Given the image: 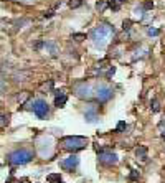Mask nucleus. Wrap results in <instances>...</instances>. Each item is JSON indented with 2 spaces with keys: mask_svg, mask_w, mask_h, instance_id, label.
Returning a JSON list of instances; mask_svg holds the SVG:
<instances>
[{
  "mask_svg": "<svg viewBox=\"0 0 165 183\" xmlns=\"http://www.w3.org/2000/svg\"><path fill=\"white\" fill-rule=\"evenodd\" d=\"M78 165H79V157L74 153L66 157L64 160H61V168H64V170H74Z\"/></svg>",
  "mask_w": 165,
  "mask_h": 183,
  "instance_id": "6e6552de",
  "label": "nucleus"
},
{
  "mask_svg": "<svg viewBox=\"0 0 165 183\" xmlns=\"http://www.w3.org/2000/svg\"><path fill=\"white\" fill-rule=\"evenodd\" d=\"M150 107H152V112H159L160 111V104L157 99H152V102H150Z\"/></svg>",
  "mask_w": 165,
  "mask_h": 183,
  "instance_id": "2eb2a0df",
  "label": "nucleus"
},
{
  "mask_svg": "<svg viewBox=\"0 0 165 183\" xmlns=\"http://www.w3.org/2000/svg\"><path fill=\"white\" fill-rule=\"evenodd\" d=\"M135 155H137V158H142V160H144V158L147 157V147H145V145H140V147L135 150Z\"/></svg>",
  "mask_w": 165,
  "mask_h": 183,
  "instance_id": "ddd939ff",
  "label": "nucleus"
},
{
  "mask_svg": "<svg viewBox=\"0 0 165 183\" xmlns=\"http://www.w3.org/2000/svg\"><path fill=\"white\" fill-rule=\"evenodd\" d=\"M94 91H96L94 86L91 82H86V81L78 82L76 86H74V94H76L79 99H89V97H93Z\"/></svg>",
  "mask_w": 165,
  "mask_h": 183,
  "instance_id": "20e7f679",
  "label": "nucleus"
},
{
  "mask_svg": "<svg viewBox=\"0 0 165 183\" xmlns=\"http://www.w3.org/2000/svg\"><path fill=\"white\" fill-rule=\"evenodd\" d=\"M46 182L48 183H61V175L60 173H50V175H46Z\"/></svg>",
  "mask_w": 165,
  "mask_h": 183,
  "instance_id": "9b49d317",
  "label": "nucleus"
},
{
  "mask_svg": "<svg viewBox=\"0 0 165 183\" xmlns=\"http://www.w3.org/2000/svg\"><path fill=\"white\" fill-rule=\"evenodd\" d=\"M7 124H8V116L0 114V127H3V125H7Z\"/></svg>",
  "mask_w": 165,
  "mask_h": 183,
  "instance_id": "a211bd4d",
  "label": "nucleus"
},
{
  "mask_svg": "<svg viewBox=\"0 0 165 183\" xmlns=\"http://www.w3.org/2000/svg\"><path fill=\"white\" fill-rule=\"evenodd\" d=\"M61 145L64 150H69V152H76V150H81L88 145V139L86 137H78V135H71V137H64L61 140Z\"/></svg>",
  "mask_w": 165,
  "mask_h": 183,
  "instance_id": "7ed1b4c3",
  "label": "nucleus"
},
{
  "mask_svg": "<svg viewBox=\"0 0 165 183\" xmlns=\"http://www.w3.org/2000/svg\"><path fill=\"white\" fill-rule=\"evenodd\" d=\"M160 137H162V139H164V140H165V130H164V132H162V134H160Z\"/></svg>",
  "mask_w": 165,
  "mask_h": 183,
  "instance_id": "7c9ffc66",
  "label": "nucleus"
},
{
  "mask_svg": "<svg viewBox=\"0 0 165 183\" xmlns=\"http://www.w3.org/2000/svg\"><path fill=\"white\" fill-rule=\"evenodd\" d=\"M114 2H117V3H124V0H114Z\"/></svg>",
  "mask_w": 165,
  "mask_h": 183,
  "instance_id": "2f4dec72",
  "label": "nucleus"
},
{
  "mask_svg": "<svg viewBox=\"0 0 165 183\" xmlns=\"http://www.w3.org/2000/svg\"><path fill=\"white\" fill-rule=\"evenodd\" d=\"M68 5L71 7V8H78V7L82 5V0H69V3Z\"/></svg>",
  "mask_w": 165,
  "mask_h": 183,
  "instance_id": "dca6fc26",
  "label": "nucleus"
},
{
  "mask_svg": "<svg viewBox=\"0 0 165 183\" xmlns=\"http://www.w3.org/2000/svg\"><path fill=\"white\" fill-rule=\"evenodd\" d=\"M26 97H28V92H23V94H18V101L20 102H23L26 99Z\"/></svg>",
  "mask_w": 165,
  "mask_h": 183,
  "instance_id": "393cba45",
  "label": "nucleus"
},
{
  "mask_svg": "<svg viewBox=\"0 0 165 183\" xmlns=\"http://www.w3.org/2000/svg\"><path fill=\"white\" fill-rule=\"evenodd\" d=\"M109 7H111V10H112V12H117L119 8H121V3H117V2H114V0H112V2L109 3Z\"/></svg>",
  "mask_w": 165,
  "mask_h": 183,
  "instance_id": "412c9836",
  "label": "nucleus"
},
{
  "mask_svg": "<svg viewBox=\"0 0 165 183\" xmlns=\"http://www.w3.org/2000/svg\"><path fill=\"white\" fill-rule=\"evenodd\" d=\"M106 7H107V2H106V0H99L98 3H96V8H98L99 12H104Z\"/></svg>",
  "mask_w": 165,
  "mask_h": 183,
  "instance_id": "4468645a",
  "label": "nucleus"
},
{
  "mask_svg": "<svg viewBox=\"0 0 165 183\" xmlns=\"http://www.w3.org/2000/svg\"><path fill=\"white\" fill-rule=\"evenodd\" d=\"M98 160L101 163H104V165H116L119 162L117 155L114 152H109V150H101L98 153Z\"/></svg>",
  "mask_w": 165,
  "mask_h": 183,
  "instance_id": "0eeeda50",
  "label": "nucleus"
},
{
  "mask_svg": "<svg viewBox=\"0 0 165 183\" xmlns=\"http://www.w3.org/2000/svg\"><path fill=\"white\" fill-rule=\"evenodd\" d=\"M73 38H74L76 41H82V40H86V35H82V33H74Z\"/></svg>",
  "mask_w": 165,
  "mask_h": 183,
  "instance_id": "4be33fe9",
  "label": "nucleus"
},
{
  "mask_svg": "<svg viewBox=\"0 0 165 183\" xmlns=\"http://www.w3.org/2000/svg\"><path fill=\"white\" fill-rule=\"evenodd\" d=\"M94 96L99 102H107L111 97H112V89L107 86V84H99L94 91Z\"/></svg>",
  "mask_w": 165,
  "mask_h": 183,
  "instance_id": "39448f33",
  "label": "nucleus"
},
{
  "mask_svg": "<svg viewBox=\"0 0 165 183\" xmlns=\"http://www.w3.org/2000/svg\"><path fill=\"white\" fill-rule=\"evenodd\" d=\"M43 46H45V43H43V41H38V43L35 45V50H41Z\"/></svg>",
  "mask_w": 165,
  "mask_h": 183,
  "instance_id": "bb28decb",
  "label": "nucleus"
},
{
  "mask_svg": "<svg viewBox=\"0 0 165 183\" xmlns=\"http://www.w3.org/2000/svg\"><path fill=\"white\" fill-rule=\"evenodd\" d=\"M7 160L12 165H25L33 160V152L28 148H18V150H13L12 153H8Z\"/></svg>",
  "mask_w": 165,
  "mask_h": 183,
  "instance_id": "f03ea898",
  "label": "nucleus"
},
{
  "mask_svg": "<svg viewBox=\"0 0 165 183\" xmlns=\"http://www.w3.org/2000/svg\"><path fill=\"white\" fill-rule=\"evenodd\" d=\"M125 129H127V124L121 121V122L117 124V127H116V132H122V130H125Z\"/></svg>",
  "mask_w": 165,
  "mask_h": 183,
  "instance_id": "aec40b11",
  "label": "nucleus"
},
{
  "mask_svg": "<svg viewBox=\"0 0 165 183\" xmlns=\"http://www.w3.org/2000/svg\"><path fill=\"white\" fill-rule=\"evenodd\" d=\"M114 73H116V69H114V68H111V69L107 71V78H111V76L114 74Z\"/></svg>",
  "mask_w": 165,
  "mask_h": 183,
  "instance_id": "c756f323",
  "label": "nucleus"
},
{
  "mask_svg": "<svg viewBox=\"0 0 165 183\" xmlns=\"http://www.w3.org/2000/svg\"><path fill=\"white\" fill-rule=\"evenodd\" d=\"M130 178H132V180H137V178H139L137 172H132V173H130Z\"/></svg>",
  "mask_w": 165,
  "mask_h": 183,
  "instance_id": "c85d7f7f",
  "label": "nucleus"
},
{
  "mask_svg": "<svg viewBox=\"0 0 165 183\" xmlns=\"http://www.w3.org/2000/svg\"><path fill=\"white\" fill-rule=\"evenodd\" d=\"M147 33H149L150 36H157L160 33V30H157V28H149V30H147Z\"/></svg>",
  "mask_w": 165,
  "mask_h": 183,
  "instance_id": "5701e85b",
  "label": "nucleus"
},
{
  "mask_svg": "<svg viewBox=\"0 0 165 183\" xmlns=\"http://www.w3.org/2000/svg\"><path fill=\"white\" fill-rule=\"evenodd\" d=\"M142 7H144V10H152V8H154V2H152V0H145Z\"/></svg>",
  "mask_w": 165,
  "mask_h": 183,
  "instance_id": "6ab92c4d",
  "label": "nucleus"
},
{
  "mask_svg": "<svg viewBox=\"0 0 165 183\" xmlns=\"http://www.w3.org/2000/svg\"><path fill=\"white\" fill-rule=\"evenodd\" d=\"M45 48H46V51L51 56H56L58 55V45H56V41H46V43H45Z\"/></svg>",
  "mask_w": 165,
  "mask_h": 183,
  "instance_id": "9d476101",
  "label": "nucleus"
},
{
  "mask_svg": "<svg viewBox=\"0 0 165 183\" xmlns=\"http://www.w3.org/2000/svg\"><path fill=\"white\" fill-rule=\"evenodd\" d=\"M111 35H114V28L109 25H99L96 28H93L91 31V40L94 41V45L98 48H104L106 43L109 41Z\"/></svg>",
  "mask_w": 165,
  "mask_h": 183,
  "instance_id": "f257e3e1",
  "label": "nucleus"
},
{
  "mask_svg": "<svg viewBox=\"0 0 165 183\" xmlns=\"http://www.w3.org/2000/svg\"><path fill=\"white\" fill-rule=\"evenodd\" d=\"M26 76H28V73H17L13 78H15V81H25Z\"/></svg>",
  "mask_w": 165,
  "mask_h": 183,
  "instance_id": "f3484780",
  "label": "nucleus"
},
{
  "mask_svg": "<svg viewBox=\"0 0 165 183\" xmlns=\"http://www.w3.org/2000/svg\"><path fill=\"white\" fill-rule=\"evenodd\" d=\"M122 28L124 30H129L130 28V20H124L122 21Z\"/></svg>",
  "mask_w": 165,
  "mask_h": 183,
  "instance_id": "b1692460",
  "label": "nucleus"
},
{
  "mask_svg": "<svg viewBox=\"0 0 165 183\" xmlns=\"http://www.w3.org/2000/svg\"><path fill=\"white\" fill-rule=\"evenodd\" d=\"M66 101H68V97H66L64 92H63V91H55V106L61 107V106L66 104Z\"/></svg>",
  "mask_w": 165,
  "mask_h": 183,
  "instance_id": "1a4fd4ad",
  "label": "nucleus"
},
{
  "mask_svg": "<svg viewBox=\"0 0 165 183\" xmlns=\"http://www.w3.org/2000/svg\"><path fill=\"white\" fill-rule=\"evenodd\" d=\"M142 10H144V7H139V8H135V15L139 17V18L144 15V13H142Z\"/></svg>",
  "mask_w": 165,
  "mask_h": 183,
  "instance_id": "a878e982",
  "label": "nucleus"
},
{
  "mask_svg": "<svg viewBox=\"0 0 165 183\" xmlns=\"http://www.w3.org/2000/svg\"><path fill=\"white\" fill-rule=\"evenodd\" d=\"M53 15H55V12H53V10H50V12H46V13H45V18H51Z\"/></svg>",
  "mask_w": 165,
  "mask_h": 183,
  "instance_id": "cd10ccee",
  "label": "nucleus"
},
{
  "mask_svg": "<svg viewBox=\"0 0 165 183\" xmlns=\"http://www.w3.org/2000/svg\"><path fill=\"white\" fill-rule=\"evenodd\" d=\"M84 119H86V122H96V119H98V112L96 111H88L86 114H84Z\"/></svg>",
  "mask_w": 165,
  "mask_h": 183,
  "instance_id": "f8f14e48",
  "label": "nucleus"
},
{
  "mask_svg": "<svg viewBox=\"0 0 165 183\" xmlns=\"http://www.w3.org/2000/svg\"><path fill=\"white\" fill-rule=\"evenodd\" d=\"M48 111H50V107H48L46 101H43V99H36L33 102V112H35V116L38 119H45L48 116Z\"/></svg>",
  "mask_w": 165,
  "mask_h": 183,
  "instance_id": "423d86ee",
  "label": "nucleus"
}]
</instances>
